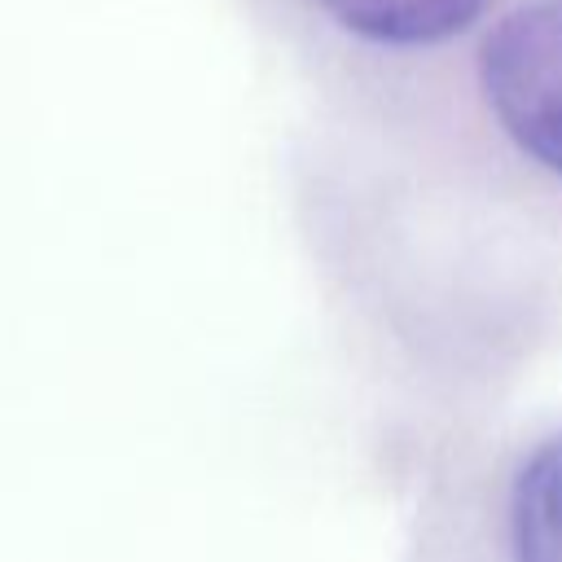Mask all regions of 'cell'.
Returning <instances> with one entry per match:
<instances>
[{"label":"cell","instance_id":"obj_2","mask_svg":"<svg viewBox=\"0 0 562 562\" xmlns=\"http://www.w3.org/2000/svg\"><path fill=\"white\" fill-rule=\"evenodd\" d=\"M514 562H562V435L540 443L509 492Z\"/></svg>","mask_w":562,"mask_h":562},{"label":"cell","instance_id":"obj_3","mask_svg":"<svg viewBox=\"0 0 562 562\" xmlns=\"http://www.w3.org/2000/svg\"><path fill=\"white\" fill-rule=\"evenodd\" d=\"M347 31L378 44H435L470 26L487 0H321Z\"/></svg>","mask_w":562,"mask_h":562},{"label":"cell","instance_id":"obj_1","mask_svg":"<svg viewBox=\"0 0 562 562\" xmlns=\"http://www.w3.org/2000/svg\"><path fill=\"white\" fill-rule=\"evenodd\" d=\"M501 127L562 176V0H531L496 22L479 57Z\"/></svg>","mask_w":562,"mask_h":562}]
</instances>
